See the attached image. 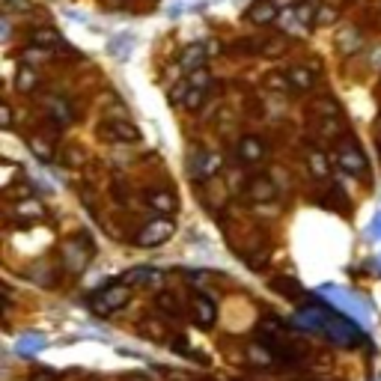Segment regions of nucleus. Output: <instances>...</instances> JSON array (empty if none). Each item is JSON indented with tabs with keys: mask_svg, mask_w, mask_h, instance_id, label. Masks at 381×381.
Wrapping results in <instances>:
<instances>
[{
	"mask_svg": "<svg viewBox=\"0 0 381 381\" xmlns=\"http://www.w3.org/2000/svg\"><path fill=\"white\" fill-rule=\"evenodd\" d=\"M265 87L274 89V93H289V89H292V81H289L286 72H268L265 75Z\"/></svg>",
	"mask_w": 381,
	"mask_h": 381,
	"instance_id": "23",
	"label": "nucleus"
},
{
	"mask_svg": "<svg viewBox=\"0 0 381 381\" xmlns=\"http://www.w3.org/2000/svg\"><path fill=\"white\" fill-rule=\"evenodd\" d=\"M155 307H161V313L170 316V319H179V316H182V310H179L176 298L170 295V292H161V295H158V298H155Z\"/></svg>",
	"mask_w": 381,
	"mask_h": 381,
	"instance_id": "24",
	"label": "nucleus"
},
{
	"mask_svg": "<svg viewBox=\"0 0 381 381\" xmlns=\"http://www.w3.org/2000/svg\"><path fill=\"white\" fill-rule=\"evenodd\" d=\"M334 161H337V167L343 170V173H348V176H366V167H369L364 149H360L352 137H343V140L337 143Z\"/></svg>",
	"mask_w": 381,
	"mask_h": 381,
	"instance_id": "2",
	"label": "nucleus"
},
{
	"mask_svg": "<svg viewBox=\"0 0 381 381\" xmlns=\"http://www.w3.org/2000/svg\"><path fill=\"white\" fill-rule=\"evenodd\" d=\"M203 102H206V89H194V87H190V93L185 98V107L188 110H200V107H203Z\"/></svg>",
	"mask_w": 381,
	"mask_h": 381,
	"instance_id": "28",
	"label": "nucleus"
},
{
	"mask_svg": "<svg viewBox=\"0 0 381 381\" xmlns=\"http://www.w3.org/2000/svg\"><path fill=\"white\" fill-rule=\"evenodd\" d=\"M307 173L313 176V179H328V173H330V158L322 152V149H310L307 152Z\"/></svg>",
	"mask_w": 381,
	"mask_h": 381,
	"instance_id": "15",
	"label": "nucleus"
},
{
	"mask_svg": "<svg viewBox=\"0 0 381 381\" xmlns=\"http://www.w3.org/2000/svg\"><path fill=\"white\" fill-rule=\"evenodd\" d=\"M265 155H268V143L263 137H256V134H245L236 143V158H238V164H245V167L263 164Z\"/></svg>",
	"mask_w": 381,
	"mask_h": 381,
	"instance_id": "4",
	"label": "nucleus"
},
{
	"mask_svg": "<svg viewBox=\"0 0 381 381\" xmlns=\"http://www.w3.org/2000/svg\"><path fill=\"white\" fill-rule=\"evenodd\" d=\"M247 360L254 366H263V369H268V366H274V352L268 346H259V343H250L247 346Z\"/></svg>",
	"mask_w": 381,
	"mask_h": 381,
	"instance_id": "18",
	"label": "nucleus"
},
{
	"mask_svg": "<svg viewBox=\"0 0 381 381\" xmlns=\"http://www.w3.org/2000/svg\"><path fill=\"white\" fill-rule=\"evenodd\" d=\"M188 310H190V319L200 325V328H212L218 322V304L209 295L203 292H194L188 301Z\"/></svg>",
	"mask_w": 381,
	"mask_h": 381,
	"instance_id": "6",
	"label": "nucleus"
},
{
	"mask_svg": "<svg viewBox=\"0 0 381 381\" xmlns=\"http://www.w3.org/2000/svg\"><path fill=\"white\" fill-rule=\"evenodd\" d=\"M48 114H51L57 123H69V119H72V110L60 102V98H51V107H48Z\"/></svg>",
	"mask_w": 381,
	"mask_h": 381,
	"instance_id": "27",
	"label": "nucleus"
},
{
	"mask_svg": "<svg viewBox=\"0 0 381 381\" xmlns=\"http://www.w3.org/2000/svg\"><path fill=\"white\" fill-rule=\"evenodd\" d=\"M286 75H289V81H292L295 93H310V89L316 87V72L310 66H289Z\"/></svg>",
	"mask_w": 381,
	"mask_h": 381,
	"instance_id": "12",
	"label": "nucleus"
},
{
	"mask_svg": "<svg viewBox=\"0 0 381 381\" xmlns=\"http://www.w3.org/2000/svg\"><path fill=\"white\" fill-rule=\"evenodd\" d=\"M84 152H81V149H69V152H66V161L69 164H84Z\"/></svg>",
	"mask_w": 381,
	"mask_h": 381,
	"instance_id": "32",
	"label": "nucleus"
},
{
	"mask_svg": "<svg viewBox=\"0 0 381 381\" xmlns=\"http://www.w3.org/2000/svg\"><path fill=\"white\" fill-rule=\"evenodd\" d=\"M334 21H337V9H330V6H319L316 27H325V24H334Z\"/></svg>",
	"mask_w": 381,
	"mask_h": 381,
	"instance_id": "30",
	"label": "nucleus"
},
{
	"mask_svg": "<svg viewBox=\"0 0 381 381\" xmlns=\"http://www.w3.org/2000/svg\"><path fill=\"white\" fill-rule=\"evenodd\" d=\"M188 84L194 89H209V84H212V75H209V69H197V72L188 75Z\"/></svg>",
	"mask_w": 381,
	"mask_h": 381,
	"instance_id": "26",
	"label": "nucleus"
},
{
	"mask_svg": "<svg viewBox=\"0 0 381 381\" xmlns=\"http://www.w3.org/2000/svg\"><path fill=\"white\" fill-rule=\"evenodd\" d=\"M245 197L250 203H272V200H277V185L268 176H254L245 185Z\"/></svg>",
	"mask_w": 381,
	"mask_h": 381,
	"instance_id": "9",
	"label": "nucleus"
},
{
	"mask_svg": "<svg viewBox=\"0 0 381 381\" xmlns=\"http://www.w3.org/2000/svg\"><path fill=\"white\" fill-rule=\"evenodd\" d=\"M316 110H319V114H322L325 119H330V116L339 114V107H337L334 98H319V102H316Z\"/></svg>",
	"mask_w": 381,
	"mask_h": 381,
	"instance_id": "29",
	"label": "nucleus"
},
{
	"mask_svg": "<svg viewBox=\"0 0 381 381\" xmlns=\"http://www.w3.org/2000/svg\"><path fill=\"white\" fill-rule=\"evenodd\" d=\"M54 378H57L54 373H36L33 375V381H54Z\"/></svg>",
	"mask_w": 381,
	"mask_h": 381,
	"instance_id": "34",
	"label": "nucleus"
},
{
	"mask_svg": "<svg viewBox=\"0 0 381 381\" xmlns=\"http://www.w3.org/2000/svg\"><path fill=\"white\" fill-rule=\"evenodd\" d=\"M220 170H224L220 152H200L194 161H190V179H194V182H209V179H215Z\"/></svg>",
	"mask_w": 381,
	"mask_h": 381,
	"instance_id": "7",
	"label": "nucleus"
},
{
	"mask_svg": "<svg viewBox=\"0 0 381 381\" xmlns=\"http://www.w3.org/2000/svg\"><path fill=\"white\" fill-rule=\"evenodd\" d=\"M123 283L125 286H146V289H155V286H164V274L158 268H132V272L123 274Z\"/></svg>",
	"mask_w": 381,
	"mask_h": 381,
	"instance_id": "10",
	"label": "nucleus"
},
{
	"mask_svg": "<svg viewBox=\"0 0 381 381\" xmlns=\"http://www.w3.org/2000/svg\"><path fill=\"white\" fill-rule=\"evenodd\" d=\"M375 128H378V134H381V119H378V125H375Z\"/></svg>",
	"mask_w": 381,
	"mask_h": 381,
	"instance_id": "35",
	"label": "nucleus"
},
{
	"mask_svg": "<svg viewBox=\"0 0 381 381\" xmlns=\"http://www.w3.org/2000/svg\"><path fill=\"white\" fill-rule=\"evenodd\" d=\"M27 146H30V152H33L39 161H45V164L54 161V143H51L48 137H42V134H30V137H27Z\"/></svg>",
	"mask_w": 381,
	"mask_h": 381,
	"instance_id": "16",
	"label": "nucleus"
},
{
	"mask_svg": "<svg viewBox=\"0 0 381 381\" xmlns=\"http://www.w3.org/2000/svg\"><path fill=\"white\" fill-rule=\"evenodd\" d=\"M206 60H209L206 45H190L182 51V57H179V66L190 75V72H197V69H206Z\"/></svg>",
	"mask_w": 381,
	"mask_h": 381,
	"instance_id": "14",
	"label": "nucleus"
},
{
	"mask_svg": "<svg viewBox=\"0 0 381 381\" xmlns=\"http://www.w3.org/2000/svg\"><path fill=\"white\" fill-rule=\"evenodd\" d=\"M30 45H36V48H45V51H66V42H63V36L57 33L54 27H36L33 33H30Z\"/></svg>",
	"mask_w": 381,
	"mask_h": 381,
	"instance_id": "11",
	"label": "nucleus"
},
{
	"mask_svg": "<svg viewBox=\"0 0 381 381\" xmlns=\"http://www.w3.org/2000/svg\"><path fill=\"white\" fill-rule=\"evenodd\" d=\"M283 48H286V39L283 36H265L263 42L256 45V51L265 54V57H277V54H283Z\"/></svg>",
	"mask_w": 381,
	"mask_h": 381,
	"instance_id": "22",
	"label": "nucleus"
},
{
	"mask_svg": "<svg viewBox=\"0 0 381 381\" xmlns=\"http://www.w3.org/2000/svg\"><path fill=\"white\" fill-rule=\"evenodd\" d=\"M140 330V337H146V339H155V343H161V339L170 337V330L164 322H158V319H143V322L137 325Z\"/></svg>",
	"mask_w": 381,
	"mask_h": 381,
	"instance_id": "20",
	"label": "nucleus"
},
{
	"mask_svg": "<svg viewBox=\"0 0 381 381\" xmlns=\"http://www.w3.org/2000/svg\"><path fill=\"white\" fill-rule=\"evenodd\" d=\"M119 381H152V378H149L146 373H137V369H134V373H125Z\"/></svg>",
	"mask_w": 381,
	"mask_h": 381,
	"instance_id": "33",
	"label": "nucleus"
},
{
	"mask_svg": "<svg viewBox=\"0 0 381 381\" xmlns=\"http://www.w3.org/2000/svg\"><path fill=\"white\" fill-rule=\"evenodd\" d=\"M15 215H18V220H21V224H30V220H39V218H42L45 209H42V203H39V200L27 197V200H21V203H15Z\"/></svg>",
	"mask_w": 381,
	"mask_h": 381,
	"instance_id": "17",
	"label": "nucleus"
},
{
	"mask_svg": "<svg viewBox=\"0 0 381 381\" xmlns=\"http://www.w3.org/2000/svg\"><path fill=\"white\" fill-rule=\"evenodd\" d=\"M247 18L259 27H268V24H274L280 15H277V6L272 3V0H256V3L247 9Z\"/></svg>",
	"mask_w": 381,
	"mask_h": 381,
	"instance_id": "13",
	"label": "nucleus"
},
{
	"mask_svg": "<svg viewBox=\"0 0 381 381\" xmlns=\"http://www.w3.org/2000/svg\"><path fill=\"white\" fill-rule=\"evenodd\" d=\"M292 15H295V24H298V27H313L319 9H316L313 0H307V3H298V6L292 9Z\"/></svg>",
	"mask_w": 381,
	"mask_h": 381,
	"instance_id": "21",
	"label": "nucleus"
},
{
	"mask_svg": "<svg viewBox=\"0 0 381 381\" xmlns=\"http://www.w3.org/2000/svg\"><path fill=\"white\" fill-rule=\"evenodd\" d=\"M146 206L158 212L161 218H173L179 212V197L170 188H149L146 190Z\"/></svg>",
	"mask_w": 381,
	"mask_h": 381,
	"instance_id": "8",
	"label": "nucleus"
},
{
	"mask_svg": "<svg viewBox=\"0 0 381 381\" xmlns=\"http://www.w3.org/2000/svg\"><path fill=\"white\" fill-rule=\"evenodd\" d=\"M102 137L110 143H137L140 140V128L128 119H105L102 123Z\"/></svg>",
	"mask_w": 381,
	"mask_h": 381,
	"instance_id": "5",
	"label": "nucleus"
},
{
	"mask_svg": "<svg viewBox=\"0 0 381 381\" xmlns=\"http://www.w3.org/2000/svg\"><path fill=\"white\" fill-rule=\"evenodd\" d=\"M128 301H132V286H125L123 280H119L114 286H105L102 292L93 298V310L98 316H110V313H116V310H123Z\"/></svg>",
	"mask_w": 381,
	"mask_h": 381,
	"instance_id": "3",
	"label": "nucleus"
},
{
	"mask_svg": "<svg viewBox=\"0 0 381 381\" xmlns=\"http://www.w3.org/2000/svg\"><path fill=\"white\" fill-rule=\"evenodd\" d=\"M0 123H3V128H12V107L9 105L0 107Z\"/></svg>",
	"mask_w": 381,
	"mask_h": 381,
	"instance_id": "31",
	"label": "nucleus"
},
{
	"mask_svg": "<svg viewBox=\"0 0 381 381\" xmlns=\"http://www.w3.org/2000/svg\"><path fill=\"white\" fill-rule=\"evenodd\" d=\"M39 87V75H36V69L33 66H21V69H18V72H15V89H18V93H33V89Z\"/></svg>",
	"mask_w": 381,
	"mask_h": 381,
	"instance_id": "19",
	"label": "nucleus"
},
{
	"mask_svg": "<svg viewBox=\"0 0 381 381\" xmlns=\"http://www.w3.org/2000/svg\"><path fill=\"white\" fill-rule=\"evenodd\" d=\"M173 236H176V220L173 218H152L149 224H143V227L137 229L134 242H137V247L152 250V247L167 245Z\"/></svg>",
	"mask_w": 381,
	"mask_h": 381,
	"instance_id": "1",
	"label": "nucleus"
},
{
	"mask_svg": "<svg viewBox=\"0 0 381 381\" xmlns=\"http://www.w3.org/2000/svg\"><path fill=\"white\" fill-rule=\"evenodd\" d=\"M54 54L51 51H45V48H36V45H30V48H24L21 51V60L27 66H33V63H45V60H51Z\"/></svg>",
	"mask_w": 381,
	"mask_h": 381,
	"instance_id": "25",
	"label": "nucleus"
}]
</instances>
